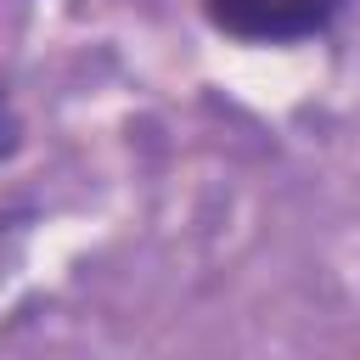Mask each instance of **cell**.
Returning a JSON list of instances; mask_svg holds the SVG:
<instances>
[{
  "label": "cell",
  "mask_w": 360,
  "mask_h": 360,
  "mask_svg": "<svg viewBox=\"0 0 360 360\" xmlns=\"http://www.w3.org/2000/svg\"><path fill=\"white\" fill-rule=\"evenodd\" d=\"M202 6L214 28L253 45H292L338 17V0H202Z\"/></svg>",
  "instance_id": "6da1fadb"
},
{
  "label": "cell",
  "mask_w": 360,
  "mask_h": 360,
  "mask_svg": "<svg viewBox=\"0 0 360 360\" xmlns=\"http://www.w3.org/2000/svg\"><path fill=\"white\" fill-rule=\"evenodd\" d=\"M17 141H22V129H17V118L0 107V158H11V152H17Z\"/></svg>",
  "instance_id": "7a4b0ae2"
}]
</instances>
